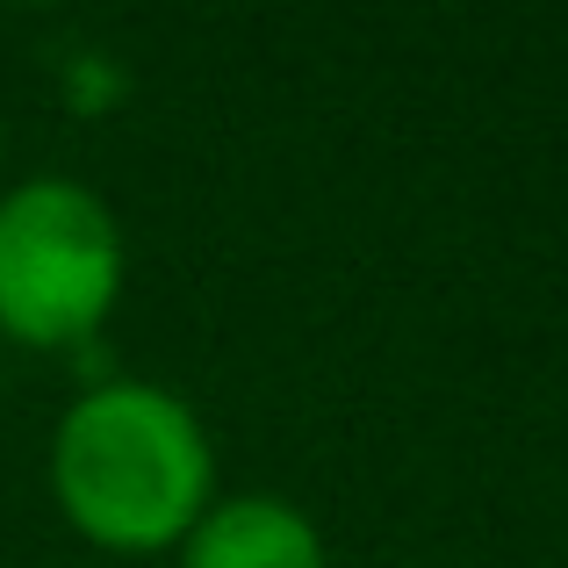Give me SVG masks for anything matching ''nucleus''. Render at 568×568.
Masks as SVG:
<instances>
[{"instance_id":"nucleus-1","label":"nucleus","mask_w":568,"mask_h":568,"mask_svg":"<svg viewBox=\"0 0 568 568\" xmlns=\"http://www.w3.org/2000/svg\"><path fill=\"white\" fill-rule=\"evenodd\" d=\"M51 489L94 547L159 555L216 504V446L187 396L138 375L94 382L65 403L51 439Z\"/></svg>"},{"instance_id":"nucleus-2","label":"nucleus","mask_w":568,"mask_h":568,"mask_svg":"<svg viewBox=\"0 0 568 568\" xmlns=\"http://www.w3.org/2000/svg\"><path fill=\"white\" fill-rule=\"evenodd\" d=\"M123 223L72 173L0 187V332L22 346H80L123 295Z\"/></svg>"},{"instance_id":"nucleus-3","label":"nucleus","mask_w":568,"mask_h":568,"mask_svg":"<svg viewBox=\"0 0 568 568\" xmlns=\"http://www.w3.org/2000/svg\"><path fill=\"white\" fill-rule=\"evenodd\" d=\"M181 568H332V555L303 504L245 489V497H216L187 526Z\"/></svg>"}]
</instances>
